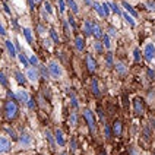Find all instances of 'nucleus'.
<instances>
[{
    "label": "nucleus",
    "mask_w": 155,
    "mask_h": 155,
    "mask_svg": "<svg viewBox=\"0 0 155 155\" xmlns=\"http://www.w3.org/2000/svg\"><path fill=\"white\" fill-rule=\"evenodd\" d=\"M47 70H48V75L54 79H61L64 75V70L60 66V63H57L56 60H50L47 64Z\"/></svg>",
    "instance_id": "nucleus-1"
},
{
    "label": "nucleus",
    "mask_w": 155,
    "mask_h": 155,
    "mask_svg": "<svg viewBox=\"0 0 155 155\" xmlns=\"http://www.w3.org/2000/svg\"><path fill=\"white\" fill-rule=\"evenodd\" d=\"M18 103L13 100H9L5 104V119L6 120H13L18 116Z\"/></svg>",
    "instance_id": "nucleus-2"
},
{
    "label": "nucleus",
    "mask_w": 155,
    "mask_h": 155,
    "mask_svg": "<svg viewBox=\"0 0 155 155\" xmlns=\"http://www.w3.org/2000/svg\"><path fill=\"white\" fill-rule=\"evenodd\" d=\"M84 119H85V121L88 123L91 133H95V117L89 108H85V110H84Z\"/></svg>",
    "instance_id": "nucleus-3"
},
{
    "label": "nucleus",
    "mask_w": 155,
    "mask_h": 155,
    "mask_svg": "<svg viewBox=\"0 0 155 155\" xmlns=\"http://www.w3.org/2000/svg\"><path fill=\"white\" fill-rule=\"evenodd\" d=\"M25 78L31 82V84H37L38 79H40V72L35 69V68H26V73H25Z\"/></svg>",
    "instance_id": "nucleus-4"
},
{
    "label": "nucleus",
    "mask_w": 155,
    "mask_h": 155,
    "mask_svg": "<svg viewBox=\"0 0 155 155\" xmlns=\"http://www.w3.org/2000/svg\"><path fill=\"white\" fill-rule=\"evenodd\" d=\"M10 149H12V143H10L9 138H6V136H0V154L6 155L10 152Z\"/></svg>",
    "instance_id": "nucleus-5"
},
{
    "label": "nucleus",
    "mask_w": 155,
    "mask_h": 155,
    "mask_svg": "<svg viewBox=\"0 0 155 155\" xmlns=\"http://www.w3.org/2000/svg\"><path fill=\"white\" fill-rule=\"evenodd\" d=\"M15 98H16L18 103L21 104H28L29 100H31V95L28 94V91H24V89H18L15 92Z\"/></svg>",
    "instance_id": "nucleus-6"
},
{
    "label": "nucleus",
    "mask_w": 155,
    "mask_h": 155,
    "mask_svg": "<svg viewBox=\"0 0 155 155\" xmlns=\"http://www.w3.org/2000/svg\"><path fill=\"white\" fill-rule=\"evenodd\" d=\"M19 145L22 148H31L32 147V136L29 135V133H22L21 136H19Z\"/></svg>",
    "instance_id": "nucleus-7"
},
{
    "label": "nucleus",
    "mask_w": 155,
    "mask_h": 155,
    "mask_svg": "<svg viewBox=\"0 0 155 155\" xmlns=\"http://www.w3.org/2000/svg\"><path fill=\"white\" fill-rule=\"evenodd\" d=\"M155 59V45L152 43H148L145 45V60L152 61Z\"/></svg>",
    "instance_id": "nucleus-8"
},
{
    "label": "nucleus",
    "mask_w": 155,
    "mask_h": 155,
    "mask_svg": "<svg viewBox=\"0 0 155 155\" xmlns=\"http://www.w3.org/2000/svg\"><path fill=\"white\" fill-rule=\"evenodd\" d=\"M133 108H135L136 114H143V113H145V103H143V100L136 97V98L133 100Z\"/></svg>",
    "instance_id": "nucleus-9"
},
{
    "label": "nucleus",
    "mask_w": 155,
    "mask_h": 155,
    "mask_svg": "<svg viewBox=\"0 0 155 155\" xmlns=\"http://www.w3.org/2000/svg\"><path fill=\"white\" fill-rule=\"evenodd\" d=\"M86 68L89 70V73H95L97 70V61L92 57V54H86Z\"/></svg>",
    "instance_id": "nucleus-10"
},
{
    "label": "nucleus",
    "mask_w": 155,
    "mask_h": 155,
    "mask_svg": "<svg viewBox=\"0 0 155 155\" xmlns=\"http://www.w3.org/2000/svg\"><path fill=\"white\" fill-rule=\"evenodd\" d=\"M54 140L59 147H64L66 145V139H64V133L61 132L60 129L56 130V136H54Z\"/></svg>",
    "instance_id": "nucleus-11"
},
{
    "label": "nucleus",
    "mask_w": 155,
    "mask_h": 155,
    "mask_svg": "<svg viewBox=\"0 0 155 155\" xmlns=\"http://www.w3.org/2000/svg\"><path fill=\"white\" fill-rule=\"evenodd\" d=\"M114 69H116V73H117L119 76H124V75L127 73L126 64H124V63H121V61H117V63L114 64Z\"/></svg>",
    "instance_id": "nucleus-12"
},
{
    "label": "nucleus",
    "mask_w": 155,
    "mask_h": 155,
    "mask_svg": "<svg viewBox=\"0 0 155 155\" xmlns=\"http://www.w3.org/2000/svg\"><path fill=\"white\" fill-rule=\"evenodd\" d=\"M111 132L116 135V136H120V135H121V132H123V124H121L120 120H116L114 123H113Z\"/></svg>",
    "instance_id": "nucleus-13"
},
{
    "label": "nucleus",
    "mask_w": 155,
    "mask_h": 155,
    "mask_svg": "<svg viewBox=\"0 0 155 155\" xmlns=\"http://www.w3.org/2000/svg\"><path fill=\"white\" fill-rule=\"evenodd\" d=\"M92 37H94L97 41L103 37V29H101V26L98 25V24H94V25H92Z\"/></svg>",
    "instance_id": "nucleus-14"
},
{
    "label": "nucleus",
    "mask_w": 155,
    "mask_h": 155,
    "mask_svg": "<svg viewBox=\"0 0 155 155\" xmlns=\"http://www.w3.org/2000/svg\"><path fill=\"white\" fill-rule=\"evenodd\" d=\"M5 45H6V50H8L9 56H10V57H16V48H15V44L8 40V41L5 43Z\"/></svg>",
    "instance_id": "nucleus-15"
},
{
    "label": "nucleus",
    "mask_w": 155,
    "mask_h": 155,
    "mask_svg": "<svg viewBox=\"0 0 155 155\" xmlns=\"http://www.w3.org/2000/svg\"><path fill=\"white\" fill-rule=\"evenodd\" d=\"M75 47H76L78 51H84V47H85V41H84V38H82L81 35H78L76 38H75Z\"/></svg>",
    "instance_id": "nucleus-16"
},
{
    "label": "nucleus",
    "mask_w": 155,
    "mask_h": 155,
    "mask_svg": "<svg viewBox=\"0 0 155 155\" xmlns=\"http://www.w3.org/2000/svg\"><path fill=\"white\" fill-rule=\"evenodd\" d=\"M121 5L124 6V9L127 10V13H129V15H130L132 18H138V12H136L135 9L132 8V6H130V5L127 3V2H124V0H123V2H121Z\"/></svg>",
    "instance_id": "nucleus-17"
},
{
    "label": "nucleus",
    "mask_w": 155,
    "mask_h": 155,
    "mask_svg": "<svg viewBox=\"0 0 155 155\" xmlns=\"http://www.w3.org/2000/svg\"><path fill=\"white\" fill-rule=\"evenodd\" d=\"M92 22L91 21H85L84 22V32H85L86 37H89V35H92Z\"/></svg>",
    "instance_id": "nucleus-18"
},
{
    "label": "nucleus",
    "mask_w": 155,
    "mask_h": 155,
    "mask_svg": "<svg viewBox=\"0 0 155 155\" xmlns=\"http://www.w3.org/2000/svg\"><path fill=\"white\" fill-rule=\"evenodd\" d=\"M92 8L95 9V12L98 13V16L100 18H105V13H104V10H103V6H101L98 2H94V3H92Z\"/></svg>",
    "instance_id": "nucleus-19"
},
{
    "label": "nucleus",
    "mask_w": 155,
    "mask_h": 155,
    "mask_svg": "<svg viewBox=\"0 0 155 155\" xmlns=\"http://www.w3.org/2000/svg\"><path fill=\"white\" fill-rule=\"evenodd\" d=\"M66 5L69 6V9L76 15L78 12H79V6H78V3L75 2V0H66Z\"/></svg>",
    "instance_id": "nucleus-20"
},
{
    "label": "nucleus",
    "mask_w": 155,
    "mask_h": 155,
    "mask_svg": "<svg viewBox=\"0 0 155 155\" xmlns=\"http://www.w3.org/2000/svg\"><path fill=\"white\" fill-rule=\"evenodd\" d=\"M44 12H45V15H48V16H54V12H53V6L50 2H44Z\"/></svg>",
    "instance_id": "nucleus-21"
},
{
    "label": "nucleus",
    "mask_w": 155,
    "mask_h": 155,
    "mask_svg": "<svg viewBox=\"0 0 155 155\" xmlns=\"http://www.w3.org/2000/svg\"><path fill=\"white\" fill-rule=\"evenodd\" d=\"M103 45L104 48H108L110 50V47H111V38H110V35L108 34H103Z\"/></svg>",
    "instance_id": "nucleus-22"
},
{
    "label": "nucleus",
    "mask_w": 155,
    "mask_h": 155,
    "mask_svg": "<svg viewBox=\"0 0 155 155\" xmlns=\"http://www.w3.org/2000/svg\"><path fill=\"white\" fill-rule=\"evenodd\" d=\"M91 85H92V94L95 97H100V85H98V81L97 79H92L91 81Z\"/></svg>",
    "instance_id": "nucleus-23"
},
{
    "label": "nucleus",
    "mask_w": 155,
    "mask_h": 155,
    "mask_svg": "<svg viewBox=\"0 0 155 155\" xmlns=\"http://www.w3.org/2000/svg\"><path fill=\"white\" fill-rule=\"evenodd\" d=\"M121 16L124 18V19H126V22H127V24H129L130 26H135L136 25V22H135V19H133V18L130 16L129 13H127V12H121Z\"/></svg>",
    "instance_id": "nucleus-24"
},
{
    "label": "nucleus",
    "mask_w": 155,
    "mask_h": 155,
    "mask_svg": "<svg viewBox=\"0 0 155 155\" xmlns=\"http://www.w3.org/2000/svg\"><path fill=\"white\" fill-rule=\"evenodd\" d=\"M24 35H25V40L28 41L29 44L34 43V38H32V32H31V29L29 28H24Z\"/></svg>",
    "instance_id": "nucleus-25"
},
{
    "label": "nucleus",
    "mask_w": 155,
    "mask_h": 155,
    "mask_svg": "<svg viewBox=\"0 0 155 155\" xmlns=\"http://www.w3.org/2000/svg\"><path fill=\"white\" fill-rule=\"evenodd\" d=\"M15 78H16V81H18V84L19 85H24V84H26V78L19 72V70H16L15 72Z\"/></svg>",
    "instance_id": "nucleus-26"
},
{
    "label": "nucleus",
    "mask_w": 155,
    "mask_h": 155,
    "mask_svg": "<svg viewBox=\"0 0 155 155\" xmlns=\"http://www.w3.org/2000/svg\"><path fill=\"white\" fill-rule=\"evenodd\" d=\"M18 59H19V61L25 66V68H29V61H28V57H26L25 54H22V53H19L18 54Z\"/></svg>",
    "instance_id": "nucleus-27"
},
{
    "label": "nucleus",
    "mask_w": 155,
    "mask_h": 155,
    "mask_svg": "<svg viewBox=\"0 0 155 155\" xmlns=\"http://www.w3.org/2000/svg\"><path fill=\"white\" fill-rule=\"evenodd\" d=\"M108 6H110V9H111L114 13H117V15H120V16H121V12H123V10H120V8H119V6H117L116 3L110 2V3H108Z\"/></svg>",
    "instance_id": "nucleus-28"
},
{
    "label": "nucleus",
    "mask_w": 155,
    "mask_h": 155,
    "mask_svg": "<svg viewBox=\"0 0 155 155\" xmlns=\"http://www.w3.org/2000/svg\"><path fill=\"white\" fill-rule=\"evenodd\" d=\"M94 50H95L97 53H103V51H104L103 43H100V41H95V43H94Z\"/></svg>",
    "instance_id": "nucleus-29"
},
{
    "label": "nucleus",
    "mask_w": 155,
    "mask_h": 155,
    "mask_svg": "<svg viewBox=\"0 0 155 155\" xmlns=\"http://www.w3.org/2000/svg\"><path fill=\"white\" fill-rule=\"evenodd\" d=\"M57 5H59V10H60V13L63 15V13H64V10H66V0H57Z\"/></svg>",
    "instance_id": "nucleus-30"
},
{
    "label": "nucleus",
    "mask_w": 155,
    "mask_h": 155,
    "mask_svg": "<svg viewBox=\"0 0 155 155\" xmlns=\"http://www.w3.org/2000/svg\"><path fill=\"white\" fill-rule=\"evenodd\" d=\"M28 61H29V64L37 66V64H38V57H37L35 54H31V56H29V59H28Z\"/></svg>",
    "instance_id": "nucleus-31"
},
{
    "label": "nucleus",
    "mask_w": 155,
    "mask_h": 155,
    "mask_svg": "<svg viewBox=\"0 0 155 155\" xmlns=\"http://www.w3.org/2000/svg\"><path fill=\"white\" fill-rule=\"evenodd\" d=\"M105 63H107L108 66H113V63H114V60H113V54L110 51L107 53V56H105Z\"/></svg>",
    "instance_id": "nucleus-32"
},
{
    "label": "nucleus",
    "mask_w": 155,
    "mask_h": 155,
    "mask_svg": "<svg viewBox=\"0 0 155 155\" xmlns=\"http://www.w3.org/2000/svg\"><path fill=\"white\" fill-rule=\"evenodd\" d=\"M111 133H113V132H111V127H110V124H105V126H104V135H105V138L108 139Z\"/></svg>",
    "instance_id": "nucleus-33"
},
{
    "label": "nucleus",
    "mask_w": 155,
    "mask_h": 155,
    "mask_svg": "<svg viewBox=\"0 0 155 155\" xmlns=\"http://www.w3.org/2000/svg\"><path fill=\"white\" fill-rule=\"evenodd\" d=\"M0 85L8 86V78L5 76V73H3V72H0Z\"/></svg>",
    "instance_id": "nucleus-34"
},
{
    "label": "nucleus",
    "mask_w": 155,
    "mask_h": 155,
    "mask_svg": "<svg viewBox=\"0 0 155 155\" xmlns=\"http://www.w3.org/2000/svg\"><path fill=\"white\" fill-rule=\"evenodd\" d=\"M68 22H69V25H70V28H72V29H76V22H75V18L72 16V15L68 18Z\"/></svg>",
    "instance_id": "nucleus-35"
},
{
    "label": "nucleus",
    "mask_w": 155,
    "mask_h": 155,
    "mask_svg": "<svg viewBox=\"0 0 155 155\" xmlns=\"http://www.w3.org/2000/svg\"><path fill=\"white\" fill-rule=\"evenodd\" d=\"M103 10H104V13H105V16H108V15L111 13V9L108 6V3H104L103 5Z\"/></svg>",
    "instance_id": "nucleus-36"
},
{
    "label": "nucleus",
    "mask_w": 155,
    "mask_h": 155,
    "mask_svg": "<svg viewBox=\"0 0 155 155\" xmlns=\"http://www.w3.org/2000/svg\"><path fill=\"white\" fill-rule=\"evenodd\" d=\"M45 136H47V139H48V143L51 145V148H54V143H56V142H54V138L51 136V133H50V132H47V133H45Z\"/></svg>",
    "instance_id": "nucleus-37"
},
{
    "label": "nucleus",
    "mask_w": 155,
    "mask_h": 155,
    "mask_svg": "<svg viewBox=\"0 0 155 155\" xmlns=\"http://www.w3.org/2000/svg\"><path fill=\"white\" fill-rule=\"evenodd\" d=\"M147 6H148V9H149L151 12H155V2L154 0H148Z\"/></svg>",
    "instance_id": "nucleus-38"
},
{
    "label": "nucleus",
    "mask_w": 155,
    "mask_h": 155,
    "mask_svg": "<svg viewBox=\"0 0 155 155\" xmlns=\"http://www.w3.org/2000/svg\"><path fill=\"white\" fill-rule=\"evenodd\" d=\"M50 37H51V38H53V41H54V43H59V41H60V40H59V37H57V34H56V31H54V29H50Z\"/></svg>",
    "instance_id": "nucleus-39"
},
{
    "label": "nucleus",
    "mask_w": 155,
    "mask_h": 155,
    "mask_svg": "<svg viewBox=\"0 0 155 155\" xmlns=\"http://www.w3.org/2000/svg\"><path fill=\"white\" fill-rule=\"evenodd\" d=\"M133 59H135V61H140V53H139V48H135V50H133Z\"/></svg>",
    "instance_id": "nucleus-40"
},
{
    "label": "nucleus",
    "mask_w": 155,
    "mask_h": 155,
    "mask_svg": "<svg viewBox=\"0 0 155 155\" xmlns=\"http://www.w3.org/2000/svg\"><path fill=\"white\" fill-rule=\"evenodd\" d=\"M40 70H41V75H43L44 78L50 76V75H48V70H47V68H45V66H40Z\"/></svg>",
    "instance_id": "nucleus-41"
},
{
    "label": "nucleus",
    "mask_w": 155,
    "mask_h": 155,
    "mask_svg": "<svg viewBox=\"0 0 155 155\" xmlns=\"http://www.w3.org/2000/svg\"><path fill=\"white\" fill-rule=\"evenodd\" d=\"M78 123V116L76 114H72L70 116V124H76Z\"/></svg>",
    "instance_id": "nucleus-42"
},
{
    "label": "nucleus",
    "mask_w": 155,
    "mask_h": 155,
    "mask_svg": "<svg viewBox=\"0 0 155 155\" xmlns=\"http://www.w3.org/2000/svg\"><path fill=\"white\" fill-rule=\"evenodd\" d=\"M70 149H72V151H75V149H76V139L75 138L72 139V142H70Z\"/></svg>",
    "instance_id": "nucleus-43"
},
{
    "label": "nucleus",
    "mask_w": 155,
    "mask_h": 155,
    "mask_svg": "<svg viewBox=\"0 0 155 155\" xmlns=\"http://www.w3.org/2000/svg\"><path fill=\"white\" fill-rule=\"evenodd\" d=\"M28 107H29L31 110H34V108H35V103H34V100H32V98L29 100V103H28Z\"/></svg>",
    "instance_id": "nucleus-44"
},
{
    "label": "nucleus",
    "mask_w": 155,
    "mask_h": 155,
    "mask_svg": "<svg viewBox=\"0 0 155 155\" xmlns=\"http://www.w3.org/2000/svg\"><path fill=\"white\" fill-rule=\"evenodd\" d=\"M3 10L6 12V15H10V9H9V6L6 3H3Z\"/></svg>",
    "instance_id": "nucleus-45"
},
{
    "label": "nucleus",
    "mask_w": 155,
    "mask_h": 155,
    "mask_svg": "<svg viewBox=\"0 0 155 155\" xmlns=\"http://www.w3.org/2000/svg\"><path fill=\"white\" fill-rule=\"evenodd\" d=\"M37 29H38V32H40V34H45V28H44L43 25H38Z\"/></svg>",
    "instance_id": "nucleus-46"
},
{
    "label": "nucleus",
    "mask_w": 155,
    "mask_h": 155,
    "mask_svg": "<svg viewBox=\"0 0 155 155\" xmlns=\"http://www.w3.org/2000/svg\"><path fill=\"white\" fill-rule=\"evenodd\" d=\"M44 47L50 48V47H51V41H50V40H44Z\"/></svg>",
    "instance_id": "nucleus-47"
},
{
    "label": "nucleus",
    "mask_w": 155,
    "mask_h": 155,
    "mask_svg": "<svg viewBox=\"0 0 155 155\" xmlns=\"http://www.w3.org/2000/svg\"><path fill=\"white\" fill-rule=\"evenodd\" d=\"M108 35H116V28L110 26V28H108Z\"/></svg>",
    "instance_id": "nucleus-48"
},
{
    "label": "nucleus",
    "mask_w": 155,
    "mask_h": 155,
    "mask_svg": "<svg viewBox=\"0 0 155 155\" xmlns=\"http://www.w3.org/2000/svg\"><path fill=\"white\" fill-rule=\"evenodd\" d=\"M0 35H3V37L6 35V29H5V26L2 25V24H0Z\"/></svg>",
    "instance_id": "nucleus-49"
},
{
    "label": "nucleus",
    "mask_w": 155,
    "mask_h": 155,
    "mask_svg": "<svg viewBox=\"0 0 155 155\" xmlns=\"http://www.w3.org/2000/svg\"><path fill=\"white\" fill-rule=\"evenodd\" d=\"M28 5H29V9L32 10V9H34V5H35V2H34V0H28Z\"/></svg>",
    "instance_id": "nucleus-50"
},
{
    "label": "nucleus",
    "mask_w": 155,
    "mask_h": 155,
    "mask_svg": "<svg viewBox=\"0 0 155 155\" xmlns=\"http://www.w3.org/2000/svg\"><path fill=\"white\" fill-rule=\"evenodd\" d=\"M72 104H73V107H78V100H76V97H72Z\"/></svg>",
    "instance_id": "nucleus-51"
},
{
    "label": "nucleus",
    "mask_w": 155,
    "mask_h": 155,
    "mask_svg": "<svg viewBox=\"0 0 155 155\" xmlns=\"http://www.w3.org/2000/svg\"><path fill=\"white\" fill-rule=\"evenodd\" d=\"M148 75H149V78H154L155 76L154 70H152V69H148Z\"/></svg>",
    "instance_id": "nucleus-52"
},
{
    "label": "nucleus",
    "mask_w": 155,
    "mask_h": 155,
    "mask_svg": "<svg viewBox=\"0 0 155 155\" xmlns=\"http://www.w3.org/2000/svg\"><path fill=\"white\" fill-rule=\"evenodd\" d=\"M130 155H138V152H136V149L130 148Z\"/></svg>",
    "instance_id": "nucleus-53"
},
{
    "label": "nucleus",
    "mask_w": 155,
    "mask_h": 155,
    "mask_svg": "<svg viewBox=\"0 0 155 155\" xmlns=\"http://www.w3.org/2000/svg\"><path fill=\"white\" fill-rule=\"evenodd\" d=\"M85 5H88V6H92V0H85Z\"/></svg>",
    "instance_id": "nucleus-54"
},
{
    "label": "nucleus",
    "mask_w": 155,
    "mask_h": 155,
    "mask_svg": "<svg viewBox=\"0 0 155 155\" xmlns=\"http://www.w3.org/2000/svg\"><path fill=\"white\" fill-rule=\"evenodd\" d=\"M12 25H13V26H18V21H15V19H13V21H12Z\"/></svg>",
    "instance_id": "nucleus-55"
},
{
    "label": "nucleus",
    "mask_w": 155,
    "mask_h": 155,
    "mask_svg": "<svg viewBox=\"0 0 155 155\" xmlns=\"http://www.w3.org/2000/svg\"><path fill=\"white\" fill-rule=\"evenodd\" d=\"M101 155H107V154H105V152H101Z\"/></svg>",
    "instance_id": "nucleus-56"
},
{
    "label": "nucleus",
    "mask_w": 155,
    "mask_h": 155,
    "mask_svg": "<svg viewBox=\"0 0 155 155\" xmlns=\"http://www.w3.org/2000/svg\"><path fill=\"white\" fill-rule=\"evenodd\" d=\"M34 2H40V0H34Z\"/></svg>",
    "instance_id": "nucleus-57"
},
{
    "label": "nucleus",
    "mask_w": 155,
    "mask_h": 155,
    "mask_svg": "<svg viewBox=\"0 0 155 155\" xmlns=\"http://www.w3.org/2000/svg\"><path fill=\"white\" fill-rule=\"evenodd\" d=\"M61 155H66V154H61Z\"/></svg>",
    "instance_id": "nucleus-58"
}]
</instances>
